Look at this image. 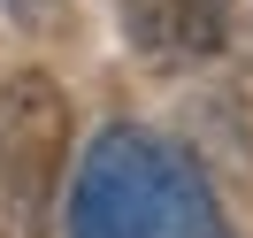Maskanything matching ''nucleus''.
<instances>
[{"label": "nucleus", "instance_id": "f257e3e1", "mask_svg": "<svg viewBox=\"0 0 253 238\" xmlns=\"http://www.w3.org/2000/svg\"><path fill=\"white\" fill-rule=\"evenodd\" d=\"M69 238H230V223L184 146L108 123L69 177Z\"/></svg>", "mask_w": 253, "mask_h": 238}, {"label": "nucleus", "instance_id": "f03ea898", "mask_svg": "<svg viewBox=\"0 0 253 238\" xmlns=\"http://www.w3.org/2000/svg\"><path fill=\"white\" fill-rule=\"evenodd\" d=\"M62 177H69V100L46 69H16L0 85V200L16 238H46Z\"/></svg>", "mask_w": 253, "mask_h": 238}, {"label": "nucleus", "instance_id": "7ed1b4c3", "mask_svg": "<svg viewBox=\"0 0 253 238\" xmlns=\"http://www.w3.org/2000/svg\"><path fill=\"white\" fill-rule=\"evenodd\" d=\"M123 31L154 62H207L230 39V8L222 0H123Z\"/></svg>", "mask_w": 253, "mask_h": 238}, {"label": "nucleus", "instance_id": "20e7f679", "mask_svg": "<svg viewBox=\"0 0 253 238\" xmlns=\"http://www.w3.org/2000/svg\"><path fill=\"white\" fill-rule=\"evenodd\" d=\"M8 8H16V23H54L62 16V0H8Z\"/></svg>", "mask_w": 253, "mask_h": 238}]
</instances>
